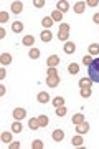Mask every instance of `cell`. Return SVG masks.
<instances>
[{"instance_id":"obj_1","label":"cell","mask_w":99,"mask_h":149,"mask_svg":"<svg viewBox=\"0 0 99 149\" xmlns=\"http://www.w3.org/2000/svg\"><path fill=\"white\" fill-rule=\"evenodd\" d=\"M88 74L93 80V83H99V58L91 61V65L88 66Z\"/></svg>"},{"instance_id":"obj_2","label":"cell","mask_w":99,"mask_h":149,"mask_svg":"<svg viewBox=\"0 0 99 149\" xmlns=\"http://www.w3.org/2000/svg\"><path fill=\"white\" fill-rule=\"evenodd\" d=\"M69 37V25L68 23H60V28H58V38L61 42H68Z\"/></svg>"},{"instance_id":"obj_3","label":"cell","mask_w":99,"mask_h":149,"mask_svg":"<svg viewBox=\"0 0 99 149\" xmlns=\"http://www.w3.org/2000/svg\"><path fill=\"white\" fill-rule=\"evenodd\" d=\"M46 85L50 88H56L60 85V74H56V76H46Z\"/></svg>"},{"instance_id":"obj_4","label":"cell","mask_w":99,"mask_h":149,"mask_svg":"<svg viewBox=\"0 0 99 149\" xmlns=\"http://www.w3.org/2000/svg\"><path fill=\"white\" fill-rule=\"evenodd\" d=\"M58 63H60V56H58V55H51V56H48V60H46L48 68H56Z\"/></svg>"},{"instance_id":"obj_5","label":"cell","mask_w":99,"mask_h":149,"mask_svg":"<svg viewBox=\"0 0 99 149\" xmlns=\"http://www.w3.org/2000/svg\"><path fill=\"white\" fill-rule=\"evenodd\" d=\"M25 116H26V111L23 109V108H15V109H13V118H15L17 121L23 119Z\"/></svg>"},{"instance_id":"obj_6","label":"cell","mask_w":99,"mask_h":149,"mask_svg":"<svg viewBox=\"0 0 99 149\" xmlns=\"http://www.w3.org/2000/svg\"><path fill=\"white\" fill-rule=\"evenodd\" d=\"M89 131V124L86 121H83L81 124H76V133L78 134H86Z\"/></svg>"},{"instance_id":"obj_7","label":"cell","mask_w":99,"mask_h":149,"mask_svg":"<svg viewBox=\"0 0 99 149\" xmlns=\"http://www.w3.org/2000/svg\"><path fill=\"white\" fill-rule=\"evenodd\" d=\"M56 10H60L61 13L68 12L69 10V3H68V2H64V0H60V2L56 3Z\"/></svg>"},{"instance_id":"obj_8","label":"cell","mask_w":99,"mask_h":149,"mask_svg":"<svg viewBox=\"0 0 99 149\" xmlns=\"http://www.w3.org/2000/svg\"><path fill=\"white\" fill-rule=\"evenodd\" d=\"M51 138H53V141L60 143V141H63V139H64V133H63L61 129H55V131H53V134H51Z\"/></svg>"},{"instance_id":"obj_9","label":"cell","mask_w":99,"mask_h":149,"mask_svg":"<svg viewBox=\"0 0 99 149\" xmlns=\"http://www.w3.org/2000/svg\"><path fill=\"white\" fill-rule=\"evenodd\" d=\"M74 52H76V45H74L73 42H66L64 43V53L71 55V53H74Z\"/></svg>"},{"instance_id":"obj_10","label":"cell","mask_w":99,"mask_h":149,"mask_svg":"<svg viewBox=\"0 0 99 149\" xmlns=\"http://www.w3.org/2000/svg\"><path fill=\"white\" fill-rule=\"evenodd\" d=\"M23 10V3L21 2H12V12L13 13H20Z\"/></svg>"},{"instance_id":"obj_11","label":"cell","mask_w":99,"mask_h":149,"mask_svg":"<svg viewBox=\"0 0 99 149\" xmlns=\"http://www.w3.org/2000/svg\"><path fill=\"white\" fill-rule=\"evenodd\" d=\"M21 43H23L25 47H33V43H35V38H33V35H26V37H23Z\"/></svg>"},{"instance_id":"obj_12","label":"cell","mask_w":99,"mask_h":149,"mask_svg":"<svg viewBox=\"0 0 99 149\" xmlns=\"http://www.w3.org/2000/svg\"><path fill=\"white\" fill-rule=\"evenodd\" d=\"M37 100L40 103H48V101H50V95H48L46 91H42V93H38Z\"/></svg>"},{"instance_id":"obj_13","label":"cell","mask_w":99,"mask_h":149,"mask_svg":"<svg viewBox=\"0 0 99 149\" xmlns=\"http://www.w3.org/2000/svg\"><path fill=\"white\" fill-rule=\"evenodd\" d=\"M28 126H30L31 131H35V129L40 128V121H38V118H31L30 121H28Z\"/></svg>"},{"instance_id":"obj_14","label":"cell","mask_w":99,"mask_h":149,"mask_svg":"<svg viewBox=\"0 0 99 149\" xmlns=\"http://www.w3.org/2000/svg\"><path fill=\"white\" fill-rule=\"evenodd\" d=\"M91 85H93V80L91 78H81L79 80V86L81 88H91Z\"/></svg>"},{"instance_id":"obj_15","label":"cell","mask_w":99,"mask_h":149,"mask_svg":"<svg viewBox=\"0 0 99 149\" xmlns=\"http://www.w3.org/2000/svg\"><path fill=\"white\" fill-rule=\"evenodd\" d=\"M84 8H86V2H76V5H74V12L76 13H83Z\"/></svg>"},{"instance_id":"obj_16","label":"cell","mask_w":99,"mask_h":149,"mask_svg":"<svg viewBox=\"0 0 99 149\" xmlns=\"http://www.w3.org/2000/svg\"><path fill=\"white\" fill-rule=\"evenodd\" d=\"M0 61H2V65H10L12 63V55L10 53H3L2 56H0Z\"/></svg>"},{"instance_id":"obj_17","label":"cell","mask_w":99,"mask_h":149,"mask_svg":"<svg viewBox=\"0 0 99 149\" xmlns=\"http://www.w3.org/2000/svg\"><path fill=\"white\" fill-rule=\"evenodd\" d=\"M12 30L15 33H20L21 30H23V23H21V22H13V23H12Z\"/></svg>"},{"instance_id":"obj_18","label":"cell","mask_w":99,"mask_h":149,"mask_svg":"<svg viewBox=\"0 0 99 149\" xmlns=\"http://www.w3.org/2000/svg\"><path fill=\"white\" fill-rule=\"evenodd\" d=\"M71 144H73V146H76V148H79V146H83V138H81V134H78V136H74V138L71 139Z\"/></svg>"},{"instance_id":"obj_19","label":"cell","mask_w":99,"mask_h":149,"mask_svg":"<svg viewBox=\"0 0 99 149\" xmlns=\"http://www.w3.org/2000/svg\"><path fill=\"white\" fill-rule=\"evenodd\" d=\"M28 55H30V58L37 60L38 56H40V50H38V48H35V47H31L30 52H28Z\"/></svg>"},{"instance_id":"obj_20","label":"cell","mask_w":99,"mask_h":149,"mask_svg":"<svg viewBox=\"0 0 99 149\" xmlns=\"http://www.w3.org/2000/svg\"><path fill=\"white\" fill-rule=\"evenodd\" d=\"M51 38H53V35H51V32H48V30H45V32L42 33V40L45 43H48V42H51Z\"/></svg>"},{"instance_id":"obj_21","label":"cell","mask_w":99,"mask_h":149,"mask_svg":"<svg viewBox=\"0 0 99 149\" xmlns=\"http://www.w3.org/2000/svg\"><path fill=\"white\" fill-rule=\"evenodd\" d=\"M51 18H53V22H61L63 20V13L60 10H55L51 13Z\"/></svg>"},{"instance_id":"obj_22","label":"cell","mask_w":99,"mask_h":149,"mask_svg":"<svg viewBox=\"0 0 99 149\" xmlns=\"http://www.w3.org/2000/svg\"><path fill=\"white\" fill-rule=\"evenodd\" d=\"M83 121H84V114H81V113H78V114L73 116V124H81Z\"/></svg>"},{"instance_id":"obj_23","label":"cell","mask_w":99,"mask_h":149,"mask_svg":"<svg viewBox=\"0 0 99 149\" xmlns=\"http://www.w3.org/2000/svg\"><path fill=\"white\" fill-rule=\"evenodd\" d=\"M42 25L45 28H50L53 25V18H51V17H45V18L42 20Z\"/></svg>"},{"instance_id":"obj_24","label":"cell","mask_w":99,"mask_h":149,"mask_svg":"<svg viewBox=\"0 0 99 149\" xmlns=\"http://www.w3.org/2000/svg\"><path fill=\"white\" fill-rule=\"evenodd\" d=\"M89 53L91 55H99V45L98 43H91V45H89Z\"/></svg>"},{"instance_id":"obj_25","label":"cell","mask_w":99,"mask_h":149,"mask_svg":"<svg viewBox=\"0 0 99 149\" xmlns=\"http://www.w3.org/2000/svg\"><path fill=\"white\" fill-rule=\"evenodd\" d=\"M38 121H40V128H46L48 126V118L45 116V114L38 116Z\"/></svg>"},{"instance_id":"obj_26","label":"cell","mask_w":99,"mask_h":149,"mask_svg":"<svg viewBox=\"0 0 99 149\" xmlns=\"http://www.w3.org/2000/svg\"><path fill=\"white\" fill-rule=\"evenodd\" d=\"M68 71H69L71 74H76V73L79 71V65H76V63H71V65L68 66Z\"/></svg>"},{"instance_id":"obj_27","label":"cell","mask_w":99,"mask_h":149,"mask_svg":"<svg viewBox=\"0 0 99 149\" xmlns=\"http://www.w3.org/2000/svg\"><path fill=\"white\" fill-rule=\"evenodd\" d=\"M53 104L56 108H60V106H64V100H63L61 96H56L55 100H53Z\"/></svg>"},{"instance_id":"obj_28","label":"cell","mask_w":99,"mask_h":149,"mask_svg":"<svg viewBox=\"0 0 99 149\" xmlns=\"http://www.w3.org/2000/svg\"><path fill=\"white\" fill-rule=\"evenodd\" d=\"M21 131V123L20 121H15L12 124V133H20Z\"/></svg>"},{"instance_id":"obj_29","label":"cell","mask_w":99,"mask_h":149,"mask_svg":"<svg viewBox=\"0 0 99 149\" xmlns=\"http://www.w3.org/2000/svg\"><path fill=\"white\" fill-rule=\"evenodd\" d=\"M31 149H43V141H40V139H35V141L31 143Z\"/></svg>"},{"instance_id":"obj_30","label":"cell","mask_w":99,"mask_h":149,"mask_svg":"<svg viewBox=\"0 0 99 149\" xmlns=\"http://www.w3.org/2000/svg\"><path fill=\"white\" fill-rule=\"evenodd\" d=\"M66 113H68V109H66V108H64V106H60V108H56V116H58V118L64 116Z\"/></svg>"},{"instance_id":"obj_31","label":"cell","mask_w":99,"mask_h":149,"mask_svg":"<svg viewBox=\"0 0 99 149\" xmlns=\"http://www.w3.org/2000/svg\"><path fill=\"white\" fill-rule=\"evenodd\" d=\"M79 93H81V96H83V98H89V96H91V88H81V91H79Z\"/></svg>"},{"instance_id":"obj_32","label":"cell","mask_w":99,"mask_h":149,"mask_svg":"<svg viewBox=\"0 0 99 149\" xmlns=\"http://www.w3.org/2000/svg\"><path fill=\"white\" fill-rule=\"evenodd\" d=\"M2 141L3 143H12V133H2Z\"/></svg>"},{"instance_id":"obj_33","label":"cell","mask_w":99,"mask_h":149,"mask_svg":"<svg viewBox=\"0 0 99 149\" xmlns=\"http://www.w3.org/2000/svg\"><path fill=\"white\" fill-rule=\"evenodd\" d=\"M0 22H2V23L8 22V13H7V12H0Z\"/></svg>"},{"instance_id":"obj_34","label":"cell","mask_w":99,"mask_h":149,"mask_svg":"<svg viewBox=\"0 0 99 149\" xmlns=\"http://www.w3.org/2000/svg\"><path fill=\"white\" fill-rule=\"evenodd\" d=\"M46 74H48V76H56V74H58V70H56V68H48Z\"/></svg>"},{"instance_id":"obj_35","label":"cell","mask_w":99,"mask_h":149,"mask_svg":"<svg viewBox=\"0 0 99 149\" xmlns=\"http://www.w3.org/2000/svg\"><path fill=\"white\" fill-rule=\"evenodd\" d=\"M33 5L37 7V8H42V7H45V2H43V0H35Z\"/></svg>"},{"instance_id":"obj_36","label":"cell","mask_w":99,"mask_h":149,"mask_svg":"<svg viewBox=\"0 0 99 149\" xmlns=\"http://www.w3.org/2000/svg\"><path fill=\"white\" fill-rule=\"evenodd\" d=\"M91 61H93V60H91V56H89V55H86V56L83 58V63H84V65H88V66L91 65Z\"/></svg>"},{"instance_id":"obj_37","label":"cell","mask_w":99,"mask_h":149,"mask_svg":"<svg viewBox=\"0 0 99 149\" xmlns=\"http://www.w3.org/2000/svg\"><path fill=\"white\" fill-rule=\"evenodd\" d=\"M8 148H10V149H18V148H20V143H10Z\"/></svg>"},{"instance_id":"obj_38","label":"cell","mask_w":99,"mask_h":149,"mask_svg":"<svg viewBox=\"0 0 99 149\" xmlns=\"http://www.w3.org/2000/svg\"><path fill=\"white\" fill-rule=\"evenodd\" d=\"M86 5H89V7H96V5H98V2H96V0H89Z\"/></svg>"},{"instance_id":"obj_39","label":"cell","mask_w":99,"mask_h":149,"mask_svg":"<svg viewBox=\"0 0 99 149\" xmlns=\"http://www.w3.org/2000/svg\"><path fill=\"white\" fill-rule=\"evenodd\" d=\"M5 74H7V71L2 68V70H0V80H3V78H5Z\"/></svg>"},{"instance_id":"obj_40","label":"cell","mask_w":99,"mask_h":149,"mask_svg":"<svg viewBox=\"0 0 99 149\" xmlns=\"http://www.w3.org/2000/svg\"><path fill=\"white\" fill-rule=\"evenodd\" d=\"M7 35V32H5V28H0V38H3Z\"/></svg>"},{"instance_id":"obj_41","label":"cell","mask_w":99,"mask_h":149,"mask_svg":"<svg viewBox=\"0 0 99 149\" xmlns=\"http://www.w3.org/2000/svg\"><path fill=\"white\" fill-rule=\"evenodd\" d=\"M93 20H94V22H96V23H98V25H99V13H94Z\"/></svg>"},{"instance_id":"obj_42","label":"cell","mask_w":99,"mask_h":149,"mask_svg":"<svg viewBox=\"0 0 99 149\" xmlns=\"http://www.w3.org/2000/svg\"><path fill=\"white\" fill-rule=\"evenodd\" d=\"M0 95H2V96L5 95V86H0Z\"/></svg>"}]
</instances>
